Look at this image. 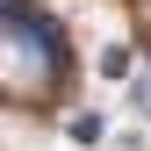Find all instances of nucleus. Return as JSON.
Here are the masks:
<instances>
[{
    "label": "nucleus",
    "instance_id": "f257e3e1",
    "mask_svg": "<svg viewBox=\"0 0 151 151\" xmlns=\"http://www.w3.org/2000/svg\"><path fill=\"white\" fill-rule=\"evenodd\" d=\"M72 86V43L50 7L0 0V101L14 108H50Z\"/></svg>",
    "mask_w": 151,
    "mask_h": 151
},
{
    "label": "nucleus",
    "instance_id": "f03ea898",
    "mask_svg": "<svg viewBox=\"0 0 151 151\" xmlns=\"http://www.w3.org/2000/svg\"><path fill=\"white\" fill-rule=\"evenodd\" d=\"M101 137H108L101 115H79V122H72V144H101Z\"/></svg>",
    "mask_w": 151,
    "mask_h": 151
},
{
    "label": "nucleus",
    "instance_id": "7ed1b4c3",
    "mask_svg": "<svg viewBox=\"0 0 151 151\" xmlns=\"http://www.w3.org/2000/svg\"><path fill=\"white\" fill-rule=\"evenodd\" d=\"M129 101H137V115H151V72H144V79H129Z\"/></svg>",
    "mask_w": 151,
    "mask_h": 151
}]
</instances>
